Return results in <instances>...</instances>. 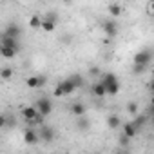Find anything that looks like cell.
<instances>
[{
    "label": "cell",
    "mask_w": 154,
    "mask_h": 154,
    "mask_svg": "<svg viewBox=\"0 0 154 154\" xmlns=\"http://www.w3.org/2000/svg\"><path fill=\"white\" fill-rule=\"evenodd\" d=\"M35 107H36V111L44 116V118H47L51 112H53V102L49 100V98H38V102L35 103Z\"/></svg>",
    "instance_id": "cell-1"
},
{
    "label": "cell",
    "mask_w": 154,
    "mask_h": 154,
    "mask_svg": "<svg viewBox=\"0 0 154 154\" xmlns=\"http://www.w3.org/2000/svg\"><path fill=\"white\" fill-rule=\"evenodd\" d=\"M45 84H47V76H44V74H35V76H29L26 80V85L29 89H40Z\"/></svg>",
    "instance_id": "cell-2"
},
{
    "label": "cell",
    "mask_w": 154,
    "mask_h": 154,
    "mask_svg": "<svg viewBox=\"0 0 154 154\" xmlns=\"http://www.w3.org/2000/svg\"><path fill=\"white\" fill-rule=\"evenodd\" d=\"M56 20H58V17H56L54 13H49L45 18H42V26H40V29H44L45 33H53V31L56 29Z\"/></svg>",
    "instance_id": "cell-3"
},
{
    "label": "cell",
    "mask_w": 154,
    "mask_h": 154,
    "mask_svg": "<svg viewBox=\"0 0 154 154\" xmlns=\"http://www.w3.org/2000/svg\"><path fill=\"white\" fill-rule=\"evenodd\" d=\"M54 136H56V132H54V129H51V127H47V125H40V131H38V138L42 140V141H45V143H51L53 140H54Z\"/></svg>",
    "instance_id": "cell-4"
},
{
    "label": "cell",
    "mask_w": 154,
    "mask_h": 154,
    "mask_svg": "<svg viewBox=\"0 0 154 154\" xmlns=\"http://www.w3.org/2000/svg\"><path fill=\"white\" fill-rule=\"evenodd\" d=\"M102 29H103V33L107 35V38H116V35H118V24L116 22H112V20H105L103 24H102Z\"/></svg>",
    "instance_id": "cell-5"
},
{
    "label": "cell",
    "mask_w": 154,
    "mask_h": 154,
    "mask_svg": "<svg viewBox=\"0 0 154 154\" xmlns=\"http://www.w3.org/2000/svg\"><path fill=\"white\" fill-rule=\"evenodd\" d=\"M152 60V53L150 49H143V51H138L134 54V63H143V65H149Z\"/></svg>",
    "instance_id": "cell-6"
},
{
    "label": "cell",
    "mask_w": 154,
    "mask_h": 154,
    "mask_svg": "<svg viewBox=\"0 0 154 154\" xmlns=\"http://www.w3.org/2000/svg\"><path fill=\"white\" fill-rule=\"evenodd\" d=\"M24 141H26L27 145H36V143L40 141V138H38V132H36L33 127H27V129L24 131Z\"/></svg>",
    "instance_id": "cell-7"
},
{
    "label": "cell",
    "mask_w": 154,
    "mask_h": 154,
    "mask_svg": "<svg viewBox=\"0 0 154 154\" xmlns=\"http://www.w3.org/2000/svg\"><path fill=\"white\" fill-rule=\"evenodd\" d=\"M58 85H60V89H62L63 96H69V94H72V93L76 91V87H74V84L71 82V78H65V80L58 82Z\"/></svg>",
    "instance_id": "cell-8"
},
{
    "label": "cell",
    "mask_w": 154,
    "mask_h": 154,
    "mask_svg": "<svg viewBox=\"0 0 154 154\" xmlns=\"http://www.w3.org/2000/svg\"><path fill=\"white\" fill-rule=\"evenodd\" d=\"M122 125H123V134H125L127 138H131V140H132V138H136V136H138V132H140V131L136 129V125H134L132 122H125V123H122Z\"/></svg>",
    "instance_id": "cell-9"
},
{
    "label": "cell",
    "mask_w": 154,
    "mask_h": 154,
    "mask_svg": "<svg viewBox=\"0 0 154 154\" xmlns=\"http://www.w3.org/2000/svg\"><path fill=\"white\" fill-rule=\"evenodd\" d=\"M20 33H22V31H20V27H18L15 22L8 24V26H6V31H4V35H8V36H11V38H17V40L20 38Z\"/></svg>",
    "instance_id": "cell-10"
},
{
    "label": "cell",
    "mask_w": 154,
    "mask_h": 154,
    "mask_svg": "<svg viewBox=\"0 0 154 154\" xmlns=\"http://www.w3.org/2000/svg\"><path fill=\"white\" fill-rule=\"evenodd\" d=\"M36 114H38V111H36V107H35V105H26V107H22V116L26 118V122L33 120Z\"/></svg>",
    "instance_id": "cell-11"
},
{
    "label": "cell",
    "mask_w": 154,
    "mask_h": 154,
    "mask_svg": "<svg viewBox=\"0 0 154 154\" xmlns=\"http://www.w3.org/2000/svg\"><path fill=\"white\" fill-rule=\"evenodd\" d=\"M0 45H6V47H13V49H17L18 51V40L17 38H11V36H8V35H4L2 38H0Z\"/></svg>",
    "instance_id": "cell-12"
},
{
    "label": "cell",
    "mask_w": 154,
    "mask_h": 154,
    "mask_svg": "<svg viewBox=\"0 0 154 154\" xmlns=\"http://www.w3.org/2000/svg\"><path fill=\"white\" fill-rule=\"evenodd\" d=\"M93 94L96 96V98H103V96H107V93H105V87H103V84L98 80V82H94L93 84Z\"/></svg>",
    "instance_id": "cell-13"
},
{
    "label": "cell",
    "mask_w": 154,
    "mask_h": 154,
    "mask_svg": "<svg viewBox=\"0 0 154 154\" xmlns=\"http://www.w3.org/2000/svg\"><path fill=\"white\" fill-rule=\"evenodd\" d=\"M71 112H72L74 116H84V114L87 112V107H85L82 102H76V103L71 105Z\"/></svg>",
    "instance_id": "cell-14"
},
{
    "label": "cell",
    "mask_w": 154,
    "mask_h": 154,
    "mask_svg": "<svg viewBox=\"0 0 154 154\" xmlns=\"http://www.w3.org/2000/svg\"><path fill=\"white\" fill-rule=\"evenodd\" d=\"M100 82L103 84V87H107V85H111V84H116V82H118V76H116L114 72H105L102 78H100Z\"/></svg>",
    "instance_id": "cell-15"
},
{
    "label": "cell",
    "mask_w": 154,
    "mask_h": 154,
    "mask_svg": "<svg viewBox=\"0 0 154 154\" xmlns=\"http://www.w3.org/2000/svg\"><path fill=\"white\" fill-rule=\"evenodd\" d=\"M0 56H4V58H15V56H17V49L0 45Z\"/></svg>",
    "instance_id": "cell-16"
},
{
    "label": "cell",
    "mask_w": 154,
    "mask_h": 154,
    "mask_svg": "<svg viewBox=\"0 0 154 154\" xmlns=\"http://www.w3.org/2000/svg\"><path fill=\"white\" fill-rule=\"evenodd\" d=\"M0 78L2 80H11L13 78V67H9V65H4L2 69H0Z\"/></svg>",
    "instance_id": "cell-17"
},
{
    "label": "cell",
    "mask_w": 154,
    "mask_h": 154,
    "mask_svg": "<svg viewBox=\"0 0 154 154\" xmlns=\"http://www.w3.org/2000/svg\"><path fill=\"white\" fill-rule=\"evenodd\" d=\"M132 123H134V125H136V129L140 131V129H141V127L147 123V114H138V112H136V114H134V120H132Z\"/></svg>",
    "instance_id": "cell-18"
},
{
    "label": "cell",
    "mask_w": 154,
    "mask_h": 154,
    "mask_svg": "<svg viewBox=\"0 0 154 154\" xmlns=\"http://www.w3.org/2000/svg\"><path fill=\"white\" fill-rule=\"evenodd\" d=\"M107 125H109V129H118L120 125H122V120H120V116H116V114H111L109 118H107Z\"/></svg>",
    "instance_id": "cell-19"
},
{
    "label": "cell",
    "mask_w": 154,
    "mask_h": 154,
    "mask_svg": "<svg viewBox=\"0 0 154 154\" xmlns=\"http://www.w3.org/2000/svg\"><path fill=\"white\" fill-rule=\"evenodd\" d=\"M109 15H111V17H114V18H118V17L122 15V6H120V4H116V2L109 4Z\"/></svg>",
    "instance_id": "cell-20"
},
{
    "label": "cell",
    "mask_w": 154,
    "mask_h": 154,
    "mask_svg": "<svg viewBox=\"0 0 154 154\" xmlns=\"http://www.w3.org/2000/svg\"><path fill=\"white\" fill-rule=\"evenodd\" d=\"M76 129H78V131H87V129H89V120L85 118V114H84V116H78V122H76Z\"/></svg>",
    "instance_id": "cell-21"
},
{
    "label": "cell",
    "mask_w": 154,
    "mask_h": 154,
    "mask_svg": "<svg viewBox=\"0 0 154 154\" xmlns=\"http://www.w3.org/2000/svg\"><path fill=\"white\" fill-rule=\"evenodd\" d=\"M105 93H107L109 96H116V94L120 93V82H116V84H111V85H107V87H105Z\"/></svg>",
    "instance_id": "cell-22"
},
{
    "label": "cell",
    "mask_w": 154,
    "mask_h": 154,
    "mask_svg": "<svg viewBox=\"0 0 154 154\" xmlns=\"http://www.w3.org/2000/svg\"><path fill=\"white\" fill-rule=\"evenodd\" d=\"M40 26H42V18H40L38 15H33V17L29 18V27H31V29H40Z\"/></svg>",
    "instance_id": "cell-23"
},
{
    "label": "cell",
    "mask_w": 154,
    "mask_h": 154,
    "mask_svg": "<svg viewBox=\"0 0 154 154\" xmlns=\"http://www.w3.org/2000/svg\"><path fill=\"white\" fill-rule=\"evenodd\" d=\"M69 78H71V82L74 84V87H76V89H80V87L84 85V78H82L80 74H72V76H69Z\"/></svg>",
    "instance_id": "cell-24"
},
{
    "label": "cell",
    "mask_w": 154,
    "mask_h": 154,
    "mask_svg": "<svg viewBox=\"0 0 154 154\" xmlns=\"http://www.w3.org/2000/svg\"><path fill=\"white\" fill-rule=\"evenodd\" d=\"M147 67H149V65H143V63H134V65H132V72H134V74H143V72L147 71Z\"/></svg>",
    "instance_id": "cell-25"
},
{
    "label": "cell",
    "mask_w": 154,
    "mask_h": 154,
    "mask_svg": "<svg viewBox=\"0 0 154 154\" xmlns=\"http://www.w3.org/2000/svg\"><path fill=\"white\" fill-rule=\"evenodd\" d=\"M125 111H127L129 114H136V112L140 111V105H138L136 102H129V103H127V109H125Z\"/></svg>",
    "instance_id": "cell-26"
},
{
    "label": "cell",
    "mask_w": 154,
    "mask_h": 154,
    "mask_svg": "<svg viewBox=\"0 0 154 154\" xmlns=\"http://www.w3.org/2000/svg\"><path fill=\"white\" fill-rule=\"evenodd\" d=\"M129 141H131V138H127V136L122 132V136H120V145H122V147H127V145H129Z\"/></svg>",
    "instance_id": "cell-27"
},
{
    "label": "cell",
    "mask_w": 154,
    "mask_h": 154,
    "mask_svg": "<svg viewBox=\"0 0 154 154\" xmlns=\"http://www.w3.org/2000/svg\"><path fill=\"white\" fill-rule=\"evenodd\" d=\"M53 96H56V98H62V96H63V93H62L60 85H56V87H54V91H53Z\"/></svg>",
    "instance_id": "cell-28"
},
{
    "label": "cell",
    "mask_w": 154,
    "mask_h": 154,
    "mask_svg": "<svg viewBox=\"0 0 154 154\" xmlns=\"http://www.w3.org/2000/svg\"><path fill=\"white\" fill-rule=\"evenodd\" d=\"M89 74H91V76H98V74H100V69H98V67H91Z\"/></svg>",
    "instance_id": "cell-29"
},
{
    "label": "cell",
    "mask_w": 154,
    "mask_h": 154,
    "mask_svg": "<svg viewBox=\"0 0 154 154\" xmlns=\"http://www.w3.org/2000/svg\"><path fill=\"white\" fill-rule=\"evenodd\" d=\"M4 127H6V116L0 114V129H4Z\"/></svg>",
    "instance_id": "cell-30"
},
{
    "label": "cell",
    "mask_w": 154,
    "mask_h": 154,
    "mask_svg": "<svg viewBox=\"0 0 154 154\" xmlns=\"http://www.w3.org/2000/svg\"><path fill=\"white\" fill-rule=\"evenodd\" d=\"M62 2H65V4H69V2H72V0H62Z\"/></svg>",
    "instance_id": "cell-31"
},
{
    "label": "cell",
    "mask_w": 154,
    "mask_h": 154,
    "mask_svg": "<svg viewBox=\"0 0 154 154\" xmlns=\"http://www.w3.org/2000/svg\"><path fill=\"white\" fill-rule=\"evenodd\" d=\"M125 2H132V0H125Z\"/></svg>",
    "instance_id": "cell-32"
}]
</instances>
